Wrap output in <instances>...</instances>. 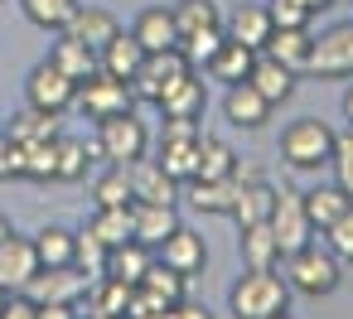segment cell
Returning a JSON list of instances; mask_svg holds the SVG:
<instances>
[{"label":"cell","mask_w":353,"mask_h":319,"mask_svg":"<svg viewBox=\"0 0 353 319\" xmlns=\"http://www.w3.org/2000/svg\"><path fill=\"white\" fill-rule=\"evenodd\" d=\"M266 223H271V232H276V242H281V251H285V256L314 237L300 189H276V208H271V218H266Z\"/></svg>","instance_id":"30bf717a"},{"label":"cell","mask_w":353,"mask_h":319,"mask_svg":"<svg viewBox=\"0 0 353 319\" xmlns=\"http://www.w3.org/2000/svg\"><path fill=\"white\" fill-rule=\"evenodd\" d=\"M155 261V251L150 247H141L136 237L131 242H121V247H112L107 251V271L102 276H112V280H126V285H141V276H145V266Z\"/></svg>","instance_id":"83f0119b"},{"label":"cell","mask_w":353,"mask_h":319,"mask_svg":"<svg viewBox=\"0 0 353 319\" xmlns=\"http://www.w3.org/2000/svg\"><path fill=\"white\" fill-rule=\"evenodd\" d=\"M155 160L165 165V174H174L179 184H189L194 179V160H199V141H160Z\"/></svg>","instance_id":"ab89813d"},{"label":"cell","mask_w":353,"mask_h":319,"mask_svg":"<svg viewBox=\"0 0 353 319\" xmlns=\"http://www.w3.org/2000/svg\"><path fill=\"white\" fill-rule=\"evenodd\" d=\"M6 300H10V290H6V285H0V309H6Z\"/></svg>","instance_id":"9f6ffc18"},{"label":"cell","mask_w":353,"mask_h":319,"mask_svg":"<svg viewBox=\"0 0 353 319\" xmlns=\"http://www.w3.org/2000/svg\"><path fill=\"white\" fill-rule=\"evenodd\" d=\"M237 251H242V266H252V271H276V266L285 261V251H281L271 223H252V227H242Z\"/></svg>","instance_id":"d6986e66"},{"label":"cell","mask_w":353,"mask_h":319,"mask_svg":"<svg viewBox=\"0 0 353 319\" xmlns=\"http://www.w3.org/2000/svg\"><path fill=\"white\" fill-rule=\"evenodd\" d=\"M131 290H136V285H126V280L97 276V280H92V290H88V309H92V319H126Z\"/></svg>","instance_id":"f1b7e54d"},{"label":"cell","mask_w":353,"mask_h":319,"mask_svg":"<svg viewBox=\"0 0 353 319\" xmlns=\"http://www.w3.org/2000/svg\"><path fill=\"white\" fill-rule=\"evenodd\" d=\"M88 232L112 251V247H121V242H131V208H97L92 218H88Z\"/></svg>","instance_id":"8d00e7d4"},{"label":"cell","mask_w":353,"mask_h":319,"mask_svg":"<svg viewBox=\"0 0 353 319\" xmlns=\"http://www.w3.org/2000/svg\"><path fill=\"white\" fill-rule=\"evenodd\" d=\"M92 198H97V208H131V203H136V194H131V169H126V165H112V169L92 184Z\"/></svg>","instance_id":"74e56055"},{"label":"cell","mask_w":353,"mask_h":319,"mask_svg":"<svg viewBox=\"0 0 353 319\" xmlns=\"http://www.w3.org/2000/svg\"><path fill=\"white\" fill-rule=\"evenodd\" d=\"M25 102L39 107V112H59V116H63V112L78 102V83H73L63 68H54V63L44 59V63H34L30 78H25Z\"/></svg>","instance_id":"52a82bcc"},{"label":"cell","mask_w":353,"mask_h":319,"mask_svg":"<svg viewBox=\"0 0 353 319\" xmlns=\"http://www.w3.org/2000/svg\"><path fill=\"white\" fill-rule=\"evenodd\" d=\"M232 194H237V179H189V184H184V198H189L199 213H218V218H228Z\"/></svg>","instance_id":"f546056e"},{"label":"cell","mask_w":353,"mask_h":319,"mask_svg":"<svg viewBox=\"0 0 353 319\" xmlns=\"http://www.w3.org/2000/svg\"><path fill=\"white\" fill-rule=\"evenodd\" d=\"M324 247H329L339 261H353V203H348L343 218H334V223L324 227Z\"/></svg>","instance_id":"ee69618b"},{"label":"cell","mask_w":353,"mask_h":319,"mask_svg":"<svg viewBox=\"0 0 353 319\" xmlns=\"http://www.w3.org/2000/svg\"><path fill=\"white\" fill-rule=\"evenodd\" d=\"M155 251H160L155 261H165L170 271H179V276H189V280L208 266V242H203L194 227H184V223H179V227H174V232H170Z\"/></svg>","instance_id":"8fae6325"},{"label":"cell","mask_w":353,"mask_h":319,"mask_svg":"<svg viewBox=\"0 0 353 319\" xmlns=\"http://www.w3.org/2000/svg\"><path fill=\"white\" fill-rule=\"evenodd\" d=\"M73 242H78V232H68V227H59V223L39 227V232H34L39 266H73Z\"/></svg>","instance_id":"e575fe53"},{"label":"cell","mask_w":353,"mask_h":319,"mask_svg":"<svg viewBox=\"0 0 353 319\" xmlns=\"http://www.w3.org/2000/svg\"><path fill=\"white\" fill-rule=\"evenodd\" d=\"M145 150H150V126L136 116V107L97 121V155H102V160H112V165H136Z\"/></svg>","instance_id":"5b68a950"},{"label":"cell","mask_w":353,"mask_h":319,"mask_svg":"<svg viewBox=\"0 0 353 319\" xmlns=\"http://www.w3.org/2000/svg\"><path fill=\"white\" fill-rule=\"evenodd\" d=\"M49 63L63 68L73 83H88V78L97 73V49H88L83 39H73L68 30H59V39H54V49H49Z\"/></svg>","instance_id":"7402d4cb"},{"label":"cell","mask_w":353,"mask_h":319,"mask_svg":"<svg viewBox=\"0 0 353 319\" xmlns=\"http://www.w3.org/2000/svg\"><path fill=\"white\" fill-rule=\"evenodd\" d=\"M310 73L314 78H353V20L329 25L314 49H310Z\"/></svg>","instance_id":"9c48e42d"},{"label":"cell","mask_w":353,"mask_h":319,"mask_svg":"<svg viewBox=\"0 0 353 319\" xmlns=\"http://www.w3.org/2000/svg\"><path fill=\"white\" fill-rule=\"evenodd\" d=\"M6 136L20 141V145H34V141H54V136H63V126H59V112H39V107L25 102V112L10 116V131H6Z\"/></svg>","instance_id":"484cf974"},{"label":"cell","mask_w":353,"mask_h":319,"mask_svg":"<svg viewBox=\"0 0 353 319\" xmlns=\"http://www.w3.org/2000/svg\"><path fill=\"white\" fill-rule=\"evenodd\" d=\"M329 169H334V184L353 198V165H329Z\"/></svg>","instance_id":"816d5d0a"},{"label":"cell","mask_w":353,"mask_h":319,"mask_svg":"<svg viewBox=\"0 0 353 319\" xmlns=\"http://www.w3.org/2000/svg\"><path fill=\"white\" fill-rule=\"evenodd\" d=\"M271 208H276V189H271L266 179H247V184L237 179V194H232V208H228V218H232L237 227L266 223Z\"/></svg>","instance_id":"ac0fdd59"},{"label":"cell","mask_w":353,"mask_h":319,"mask_svg":"<svg viewBox=\"0 0 353 319\" xmlns=\"http://www.w3.org/2000/svg\"><path fill=\"white\" fill-rule=\"evenodd\" d=\"M0 319H39V305L25 295V290H10L6 309H0Z\"/></svg>","instance_id":"7dc6e473"},{"label":"cell","mask_w":353,"mask_h":319,"mask_svg":"<svg viewBox=\"0 0 353 319\" xmlns=\"http://www.w3.org/2000/svg\"><path fill=\"white\" fill-rule=\"evenodd\" d=\"M300 6H305V10L314 15V10H329V6H334V0H300Z\"/></svg>","instance_id":"f5cc1de1"},{"label":"cell","mask_w":353,"mask_h":319,"mask_svg":"<svg viewBox=\"0 0 353 319\" xmlns=\"http://www.w3.org/2000/svg\"><path fill=\"white\" fill-rule=\"evenodd\" d=\"M0 179H25V145L0 131Z\"/></svg>","instance_id":"bcb514c9"},{"label":"cell","mask_w":353,"mask_h":319,"mask_svg":"<svg viewBox=\"0 0 353 319\" xmlns=\"http://www.w3.org/2000/svg\"><path fill=\"white\" fill-rule=\"evenodd\" d=\"M223 116H228L232 126H242V131H261V126L271 121V102H266L252 83H232L228 97H223Z\"/></svg>","instance_id":"2e32d148"},{"label":"cell","mask_w":353,"mask_h":319,"mask_svg":"<svg viewBox=\"0 0 353 319\" xmlns=\"http://www.w3.org/2000/svg\"><path fill=\"white\" fill-rule=\"evenodd\" d=\"M73 266H78L83 276H92V280L107 271V247H102L88 227H83V232H78V242H73Z\"/></svg>","instance_id":"b9f144b4"},{"label":"cell","mask_w":353,"mask_h":319,"mask_svg":"<svg viewBox=\"0 0 353 319\" xmlns=\"http://www.w3.org/2000/svg\"><path fill=\"white\" fill-rule=\"evenodd\" d=\"M68 34H73V39H83L88 49H107V44L121 34V25H117V15H112V10H102V6H78V10H73V20H68Z\"/></svg>","instance_id":"ffe728a7"},{"label":"cell","mask_w":353,"mask_h":319,"mask_svg":"<svg viewBox=\"0 0 353 319\" xmlns=\"http://www.w3.org/2000/svg\"><path fill=\"white\" fill-rule=\"evenodd\" d=\"M329 165H353V126L348 131H334V160Z\"/></svg>","instance_id":"681fc988"},{"label":"cell","mask_w":353,"mask_h":319,"mask_svg":"<svg viewBox=\"0 0 353 319\" xmlns=\"http://www.w3.org/2000/svg\"><path fill=\"white\" fill-rule=\"evenodd\" d=\"M34 271H39L34 237H20V232L0 237V285H6V290H25Z\"/></svg>","instance_id":"4fadbf2b"},{"label":"cell","mask_w":353,"mask_h":319,"mask_svg":"<svg viewBox=\"0 0 353 319\" xmlns=\"http://www.w3.org/2000/svg\"><path fill=\"white\" fill-rule=\"evenodd\" d=\"M266 15L276 30H310V20H314L300 0H266Z\"/></svg>","instance_id":"7bdbcfd3"},{"label":"cell","mask_w":353,"mask_h":319,"mask_svg":"<svg viewBox=\"0 0 353 319\" xmlns=\"http://www.w3.org/2000/svg\"><path fill=\"white\" fill-rule=\"evenodd\" d=\"M271 319H290V314H271Z\"/></svg>","instance_id":"680465c9"},{"label":"cell","mask_w":353,"mask_h":319,"mask_svg":"<svg viewBox=\"0 0 353 319\" xmlns=\"http://www.w3.org/2000/svg\"><path fill=\"white\" fill-rule=\"evenodd\" d=\"M339 280H343L339 256H334L324 242H314V237L285 256V285H290V290H300V295H310V300L334 295V290H339Z\"/></svg>","instance_id":"7a4b0ae2"},{"label":"cell","mask_w":353,"mask_h":319,"mask_svg":"<svg viewBox=\"0 0 353 319\" xmlns=\"http://www.w3.org/2000/svg\"><path fill=\"white\" fill-rule=\"evenodd\" d=\"M141 319H165V314H141Z\"/></svg>","instance_id":"6f0895ef"},{"label":"cell","mask_w":353,"mask_h":319,"mask_svg":"<svg viewBox=\"0 0 353 319\" xmlns=\"http://www.w3.org/2000/svg\"><path fill=\"white\" fill-rule=\"evenodd\" d=\"M281 160L290 169H324L334 160V126L319 116H300L281 131Z\"/></svg>","instance_id":"3957f363"},{"label":"cell","mask_w":353,"mask_h":319,"mask_svg":"<svg viewBox=\"0 0 353 319\" xmlns=\"http://www.w3.org/2000/svg\"><path fill=\"white\" fill-rule=\"evenodd\" d=\"M54 174H59V136H54V141H34V145H25V179H34V184H54Z\"/></svg>","instance_id":"60d3db41"},{"label":"cell","mask_w":353,"mask_h":319,"mask_svg":"<svg viewBox=\"0 0 353 319\" xmlns=\"http://www.w3.org/2000/svg\"><path fill=\"white\" fill-rule=\"evenodd\" d=\"M136 44L145 54H160V49H179V25H174V10L170 6H145L131 25Z\"/></svg>","instance_id":"5bb4252c"},{"label":"cell","mask_w":353,"mask_h":319,"mask_svg":"<svg viewBox=\"0 0 353 319\" xmlns=\"http://www.w3.org/2000/svg\"><path fill=\"white\" fill-rule=\"evenodd\" d=\"M228 309H232V319H271V314H285L290 309V285L276 271H252L247 266V276H237L232 290H228Z\"/></svg>","instance_id":"6da1fadb"},{"label":"cell","mask_w":353,"mask_h":319,"mask_svg":"<svg viewBox=\"0 0 353 319\" xmlns=\"http://www.w3.org/2000/svg\"><path fill=\"white\" fill-rule=\"evenodd\" d=\"M73 107H83V116H92V121H102V116L131 112L136 107V92H131V83H121V78H112V73L97 68L88 83H78V102Z\"/></svg>","instance_id":"ba28073f"},{"label":"cell","mask_w":353,"mask_h":319,"mask_svg":"<svg viewBox=\"0 0 353 319\" xmlns=\"http://www.w3.org/2000/svg\"><path fill=\"white\" fill-rule=\"evenodd\" d=\"M310 49H314V34L310 30H271V39H266L261 54H271L276 63H285L300 78V73H310Z\"/></svg>","instance_id":"44dd1931"},{"label":"cell","mask_w":353,"mask_h":319,"mask_svg":"<svg viewBox=\"0 0 353 319\" xmlns=\"http://www.w3.org/2000/svg\"><path fill=\"white\" fill-rule=\"evenodd\" d=\"M165 319H213V309L208 305H194V300H179V305L165 309Z\"/></svg>","instance_id":"c3c4849f"},{"label":"cell","mask_w":353,"mask_h":319,"mask_svg":"<svg viewBox=\"0 0 353 319\" xmlns=\"http://www.w3.org/2000/svg\"><path fill=\"white\" fill-rule=\"evenodd\" d=\"M223 34H228V30H203V34H189V39H179V49H184V59L199 68V63H208V59H213V49L223 44Z\"/></svg>","instance_id":"f6af8a7d"},{"label":"cell","mask_w":353,"mask_h":319,"mask_svg":"<svg viewBox=\"0 0 353 319\" xmlns=\"http://www.w3.org/2000/svg\"><path fill=\"white\" fill-rule=\"evenodd\" d=\"M39 319H78V305H39Z\"/></svg>","instance_id":"f907efd6"},{"label":"cell","mask_w":353,"mask_h":319,"mask_svg":"<svg viewBox=\"0 0 353 319\" xmlns=\"http://www.w3.org/2000/svg\"><path fill=\"white\" fill-rule=\"evenodd\" d=\"M141 63H145V49L136 44V34H117L107 49H97V68L112 73V78H121V83H131L141 73Z\"/></svg>","instance_id":"cb8c5ba5"},{"label":"cell","mask_w":353,"mask_h":319,"mask_svg":"<svg viewBox=\"0 0 353 319\" xmlns=\"http://www.w3.org/2000/svg\"><path fill=\"white\" fill-rule=\"evenodd\" d=\"M126 169H131V194H136V203H174V208H179V198H184L179 189H184V184H179L174 174H165L160 160H145V155H141V160L126 165Z\"/></svg>","instance_id":"7c38bea8"},{"label":"cell","mask_w":353,"mask_h":319,"mask_svg":"<svg viewBox=\"0 0 353 319\" xmlns=\"http://www.w3.org/2000/svg\"><path fill=\"white\" fill-rule=\"evenodd\" d=\"M252 63H256V49H247V44H237L232 34H223V44L213 49V59L203 63V73L213 78V83H247L252 78Z\"/></svg>","instance_id":"9a60e30c"},{"label":"cell","mask_w":353,"mask_h":319,"mask_svg":"<svg viewBox=\"0 0 353 319\" xmlns=\"http://www.w3.org/2000/svg\"><path fill=\"white\" fill-rule=\"evenodd\" d=\"M223 30L237 39V44H247V49H266V39H271V15H266V6H237V15L232 20H223Z\"/></svg>","instance_id":"d4e9b609"},{"label":"cell","mask_w":353,"mask_h":319,"mask_svg":"<svg viewBox=\"0 0 353 319\" xmlns=\"http://www.w3.org/2000/svg\"><path fill=\"white\" fill-rule=\"evenodd\" d=\"M189 73H194V63L184 59V49H160V54H145L141 73L131 78V92H136V102L160 107V102H165Z\"/></svg>","instance_id":"277c9868"},{"label":"cell","mask_w":353,"mask_h":319,"mask_svg":"<svg viewBox=\"0 0 353 319\" xmlns=\"http://www.w3.org/2000/svg\"><path fill=\"white\" fill-rule=\"evenodd\" d=\"M6 232H15V227H10V218H6V213H0V237H6Z\"/></svg>","instance_id":"11a10c76"},{"label":"cell","mask_w":353,"mask_h":319,"mask_svg":"<svg viewBox=\"0 0 353 319\" xmlns=\"http://www.w3.org/2000/svg\"><path fill=\"white\" fill-rule=\"evenodd\" d=\"M232 145L218 136H199V160H194V179H232Z\"/></svg>","instance_id":"836d02e7"},{"label":"cell","mask_w":353,"mask_h":319,"mask_svg":"<svg viewBox=\"0 0 353 319\" xmlns=\"http://www.w3.org/2000/svg\"><path fill=\"white\" fill-rule=\"evenodd\" d=\"M271 107H281V102H290V92H295V73L285 68V63H276L271 54H256V63H252V78H247Z\"/></svg>","instance_id":"603a6c76"},{"label":"cell","mask_w":353,"mask_h":319,"mask_svg":"<svg viewBox=\"0 0 353 319\" xmlns=\"http://www.w3.org/2000/svg\"><path fill=\"white\" fill-rule=\"evenodd\" d=\"M343 116H348V126H353V88L343 92Z\"/></svg>","instance_id":"db71d44e"},{"label":"cell","mask_w":353,"mask_h":319,"mask_svg":"<svg viewBox=\"0 0 353 319\" xmlns=\"http://www.w3.org/2000/svg\"><path fill=\"white\" fill-rule=\"evenodd\" d=\"M97 150V145H92ZM88 141H78V136H59V174H54V184H83L88 179Z\"/></svg>","instance_id":"d590c367"},{"label":"cell","mask_w":353,"mask_h":319,"mask_svg":"<svg viewBox=\"0 0 353 319\" xmlns=\"http://www.w3.org/2000/svg\"><path fill=\"white\" fill-rule=\"evenodd\" d=\"M141 290L160 305V309H170V305H179L184 300V290H189V276H179V271H170L165 261H150L145 266V276H141Z\"/></svg>","instance_id":"4dcf8cb0"},{"label":"cell","mask_w":353,"mask_h":319,"mask_svg":"<svg viewBox=\"0 0 353 319\" xmlns=\"http://www.w3.org/2000/svg\"><path fill=\"white\" fill-rule=\"evenodd\" d=\"M300 198H305V213H310V227H314V232H324V227H329L334 218H343V213H348V203H353V198H348V194H343L339 184H319V189H305Z\"/></svg>","instance_id":"4316f807"},{"label":"cell","mask_w":353,"mask_h":319,"mask_svg":"<svg viewBox=\"0 0 353 319\" xmlns=\"http://www.w3.org/2000/svg\"><path fill=\"white\" fill-rule=\"evenodd\" d=\"M170 10H174L179 39L203 34V30H223V10H218V0H174Z\"/></svg>","instance_id":"1f68e13d"},{"label":"cell","mask_w":353,"mask_h":319,"mask_svg":"<svg viewBox=\"0 0 353 319\" xmlns=\"http://www.w3.org/2000/svg\"><path fill=\"white\" fill-rule=\"evenodd\" d=\"M88 290H92V276H83L78 266H39L25 285L34 305H83Z\"/></svg>","instance_id":"8992f818"},{"label":"cell","mask_w":353,"mask_h":319,"mask_svg":"<svg viewBox=\"0 0 353 319\" xmlns=\"http://www.w3.org/2000/svg\"><path fill=\"white\" fill-rule=\"evenodd\" d=\"M174 227H179L174 203H131V237H136L141 247H150V251H155Z\"/></svg>","instance_id":"e0dca14e"},{"label":"cell","mask_w":353,"mask_h":319,"mask_svg":"<svg viewBox=\"0 0 353 319\" xmlns=\"http://www.w3.org/2000/svg\"><path fill=\"white\" fill-rule=\"evenodd\" d=\"M203 107H208V83H199V73H189V78L160 102L165 116H189V121H203Z\"/></svg>","instance_id":"d6a6232c"},{"label":"cell","mask_w":353,"mask_h":319,"mask_svg":"<svg viewBox=\"0 0 353 319\" xmlns=\"http://www.w3.org/2000/svg\"><path fill=\"white\" fill-rule=\"evenodd\" d=\"M20 10H25V20L30 25H39V30H68V20H73V10H78V0H20Z\"/></svg>","instance_id":"f35d334b"}]
</instances>
